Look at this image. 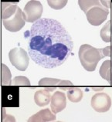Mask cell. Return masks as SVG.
<instances>
[{
  "label": "cell",
  "instance_id": "6",
  "mask_svg": "<svg viewBox=\"0 0 112 122\" xmlns=\"http://www.w3.org/2000/svg\"><path fill=\"white\" fill-rule=\"evenodd\" d=\"M2 103L3 107H18L19 88L17 86H2Z\"/></svg>",
  "mask_w": 112,
  "mask_h": 122
},
{
  "label": "cell",
  "instance_id": "8",
  "mask_svg": "<svg viewBox=\"0 0 112 122\" xmlns=\"http://www.w3.org/2000/svg\"><path fill=\"white\" fill-rule=\"evenodd\" d=\"M66 96L63 92L56 91L53 94L50 101L51 110L54 114H57L62 111L66 107Z\"/></svg>",
  "mask_w": 112,
  "mask_h": 122
},
{
  "label": "cell",
  "instance_id": "12",
  "mask_svg": "<svg viewBox=\"0 0 112 122\" xmlns=\"http://www.w3.org/2000/svg\"><path fill=\"white\" fill-rule=\"evenodd\" d=\"M111 21H108L107 23L102 28L101 31V39L106 43L111 42Z\"/></svg>",
  "mask_w": 112,
  "mask_h": 122
},
{
  "label": "cell",
  "instance_id": "1",
  "mask_svg": "<svg viewBox=\"0 0 112 122\" xmlns=\"http://www.w3.org/2000/svg\"><path fill=\"white\" fill-rule=\"evenodd\" d=\"M28 53L37 65L46 69L57 67L69 58L73 42L64 26L56 20L42 18L28 33Z\"/></svg>",
  "mask_w": 112,
  "mask_h": 122
},
{
  "label": "cell",
  "instance_id": "5",
  "mask_svg": "<svg viewBox=\"0 0 112 122\" xmlns=\"http://www.w3.org/2000/svg\"><path fill=\"white\" fill-rule=\"evenodd\" d=\"M43 5L39 1L29 2L24 8L22 12L23 19L29 22H33L40 20L43 13Z\"/></svg>",
  "mask_w": 112,
  "mask_h": 122
},
{
  "label": "cell",
  "instance_id": "4",
  "mask_svg": "<svg viewBox=\"0 0 112 122\" xmlns=\"http://www.w3.org/2000/svg\"><path fill=\"white\" fill-rule=\"evenodd\" d=\"M9 57L11 63L15 68L25 71L29 65V57L26 52L22 48H15L10 50Z\"/></svg>",
  "mask_w": 112,
  "mask_h": 122
},
{
  "label": "cell",
  "instance_id": "7",
  "mask_svg": "<svg viewBox=\"0 0 112 122\" xmlns=\"http://www.w3.org/2000/svg\"><path fill=\"white\" fill-rule=\"evenodd\" d=\"M91 107L98 113H104L110 110L111 99L105 93H97L91 98Z\"/></svg>",
  "mask_w": 112,
  "mask_h": 122
},
{
  "label": "cell",
  "instance_id": "9",
  "mask_svg": "<svg viewBox=\"0 0 112 122\" xmlns=\"http://www.w3.org/2000/svg\"><path fill=\"white\" fill-rule=\"evenodd\" d=\"M51 96L49 91L47 90H40L35 93L34 95V100L36 104L38 106L43 107V106L47 105L50 104L51 101Z\"/></svg>",
  "mask_w": 112,
  "mask_h": 122
},
{
  "label": "cell",
  "instance_id": "11",
  "mask_svg": "<svg viewBox=\"0 0 112 122\" xmlns=\"http://www.w3.org/2000/svg\"><path fill=\"white\" fill-rule=\"evenodd\" d=\"M67 97L71 102H80L83 98V91L80 88H69L67 91Z\"/></svg>",
  "mask_w": 112,
  "mask_h": 122
},
{
  "label": "cell",
  "instance_id": "15",
  "mask_svg": "<svg viewBox=\"0 0 112 122\" xmlns=\"http://www.w3.org/2000/svg\"><path fill=\"white\" fill-rule=\"evenodd\" d=\"M110 83L112 85V74H111V81H110Z\"/></svg>",
  "mask_w": 112,
  "mask_h": 122
},
{
  "label": "cell",
  "instance_id": "14",
  "mask_svg": "<svg viewBox=\"0 0 112 122\" xmlns=\"http://www.w3.org/2000/svg\"><path fill=\"white\" fill-rule=\"evenodd\" d=\"M101 53L103 58L104 57H111V63L112 66V46H108L101 49Z\"/></svg>",
  "mask_w": 112,
  "mask_h": 122
},
{
  "label": "cell",
  "instance_id": "13",
  "mask_svg": "<svg viewBox=\"0 0 112 122\" xmlns=\"http://www.w3.org/2000/svg\"><path fill=\"white\" fill-rule=\"evenodd\" d=\"M47 2L50 7H52L53 9H60L66 5L67 1H48Z\"/></svg>",
  "mask_w": 112,
  "mask_h": 122
},
{
  "label": "cell",
  "instance_id": "10",
  "mask_svg": "<svg viewBox=\"0 0 112 122\" xmlns=\"http://www.w3.org/2000/svg\"><path fill=\"white\" fill-rule=\"evenodd\" d=\"M111 67L112 66H111V60H107L103 63V64L101 65L100 70H99V73H100V75L101 77L104 80H106V81H108L109 83L111 81Z\"/></svg>",
  "mask_w": 112,
  "mask_h": 122
},
{
  "label": "cell",
  "instance_id": "3",
  "mask_svg": "<svg viewBox=\"0 0 112 122\" xmlns=\"http://www.w3.org/2000/svg\"><path fill=\"white\" fill-rule=\"evenodd\" d=\"M102 58L101 49H97L87 44H84L80 47L79 59L83 67L89 72L94 71L98 62Z\"/></svg>",
  "mask_w": 112,
  "mask_h": 122
},
{
  "label": "cell",
  "instance_id": "2",
  "mask_svg": "<svg viewBox=\"0 0 112 122\" xmlns=\"http://www.w3.org/2000/svg\"><path fill=\"white\" fill-rule=\"evenodd\" d=\"M78 4L83 11L85 12L87 21L92 25L98 26L106 20L109 10L101 5L97 0L94 1H79Z\"/></svg>",
  "mask_w": 112,
  "mask_h": 122
}]
</instances>
